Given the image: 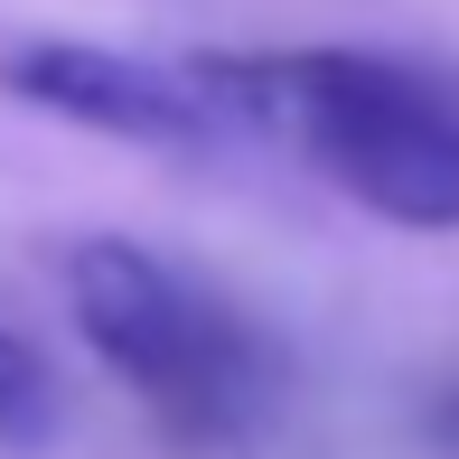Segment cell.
Here are the masks:
<instances>
[{
	"label": "cell",
	"mask_w": 459,
	"mask_h": 459,
	"mask_svg": "<svg viewBox=\"0 0 459 459\" xmlns=\"http://www.w3.org/2000/svg\"><path fill=\"white\" fill-rule=\"evenodd\" d=\"M216 132L290 141L366 216L403 235L459 225V75L385 48H206L178 56Z\"/></svg>",
	"instance_id": "obj_1"
},
{
	"label": "cell",
	"mask_w": 459,
	"mask_h": 459,
	"mask_svg": "<svg viewBox=\"0 0 459 459\" xmlns=\"http://www.w3.org/2000/svg\"><path fill=\"white\" fill-rule=\"evenodd\" d=\"M66 309L85 328V347L132 385V403L160 422L169 450L235 459L273 431L281 412V347L244 319L235 300H216L206 281L169 273L151 244L132 235H85L66 254Z\"/></svg>",
	"instance_id": "obj_2"
},
{
	"label": "cell",
	"mask_w": 459,
	"mask_h": 459,
	"mask_svg": "<svg viewBox=\"0 0 459 459\" xmlns=\"http://www.w3.org/2000/svg\"><path fill=\"white\" fill-rule=\"evenodd\" d=\"M0 94L75 122V132L141 141V151H206V141H225L206 94L187 85V66L122 56V48H94V38H19V48H0Z\"/></svg>",
	"instance_id": "obj_3"
},
{
	"label": "cell",
	"mask_w": 459,
	"mask_h": 459,
	"mask_svg": "<svg viewBox=\"0 0 459 459\" xmlns=\"http://www.w3.org/2000/svg\"><path fill=\"white\" fill-rule=\"evenodd\" d=\"M56 431V375L19 328H0V450H38Z\"/></svg>",
	"instance_id": "obj_4"
}]
</instances>
